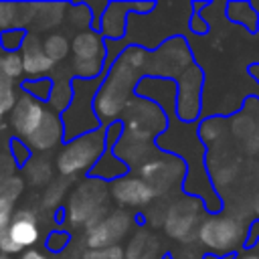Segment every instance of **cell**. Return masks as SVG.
Returning a JSON list of instances; mask_svg holds the SVG:
<instances>
[{
    "label": "cell",
    "mask_w": 259,
    "mask_h": 259,
    "mask_svg": "<svg viewBox=\"0 0 259 259\" xmlns=\"http://www.w3.org/2000/svg\"><path fill=\"white\" fill-rule=\"evenodd\" d=\"M24 73L22 69V57L18 53H6L0 59V77L2 79H16Z\"/></svg>",
    "instance_id": "9a60e30c"
},
{
    "label": "cell",
    "mask_w": 259,
    "mask_h": 259,
    "mask_svg": "<svg viewBox=\"0 0 259 259\" xmlns=\"http://www.w3.org/2000/svg\"><path fill=\"white\" fill-rule=\"evenodd\" d=\"M241 259H259V255H245V257H241Z\"/></svg>",
    "instance_id": "44dd1931"
},
{
    "label": "cell",
    "mask_w": 259,
    "mask_h": 259,
    "mask_svg": "<svg viewBox=\"0 0 259 259\" xmlns=\"http://www.w3.org/2000/svg\"><path fill=\"white\" fill-rule=\"evenodd\" d=\"M63 127L67 130V134L73 130V134H83V132H95L97 127V119L91 115V109H89V99L77 95L73 97L71 105H69V111L65 115V121H63Z\"/></svg>",
    "instance_id": "8fae6325"
},
{
    "label": "cell",
    "mask_w": 259,
    "mask_h": 259,
    "mask_svg": "<svg viewBox=\"0 0 259 259\" xmlns=\"http://www.w3.org/2000/svg\"><path fill=\"white\" fill-rule=\"evenodd\" d=\"M132 227V217L123 210L111 212L105 219H97L87 227V245L89 249L113 247Z\"/></svg>",
    "instance_id": "5b68a950"
},
{
    "label": "cell",
    "mask_w": 259,
    "mask_h": 259,
    "mask_svg": "<svg viewBox=\"0 0 259 259\" xmlns=\"http://www.w3.org/2000/svg\"><path fill=\"white\" fill-rule=\"evenodd\" d=\"M0 259H8V257H0Z\"/></svg>",
    "instance_id": "7402d4cb"
},
{
    "label": "cell",
    "mask_w": 259,
    "mask_h": 259,
    "mask_svg": "<svg viewBox=\"0 0 259 259\" xmlns=\"http://www.w3.org/2000/svg\"><path fill=\"white\" fill-rule=\"evenodd\" d=\"M125 253L119 245L113 247H101V249H89L87 253H83L81 259H123Z\"/></svg>",
    "instance_id": "e0dca14e"
},
{
    "label": "cell",
    "mask_w": 259,
    "mask_h": 259,
    "mask_svg": "<svg viewBox=\"0 0 259 259\" xmlns=\"http://www.w3.org/2000/svg\"><path fill=\"white\" fill-rule=\"evenodd\" d=\"M75 71L83 77H93L99 73L103 63V42L101 36L91 30H81L71 45Z\"/></svg>",
    "instance_id": "277c9868"
},
{
    "label": "cell",
    "mask_w": 259,
    "mask_h": 259,
    "mask_svg": "<svg viewBox=\"0 0 259 259\" xmlns=\"http://www.w3.org/2000/svg\"><path fill=\"white\" fill-rule=\"evenodd\" d=\"M200 239L214 251H227L243 239V227L231 219H210L200 227Z\"/></svg>",
    "instance_id": "52a82bcc"
},
{
    "label": "cell",
    "mask_w": 259,
    "mask_h": 259,
    "mask_svg": "<svg viewBox=\"0 0 259 259\" xmlns=\"http://www.w3.org/2000/svg\"><path fill=\"white\" fill-rule=\"evenodd\" d=\"M22 180L12 176V178H4L0 182V235L6 233L10 221H12V208L14 202L22 190Z\"/></svg>",
    "instance_id": "4fadbf2b"
},
{
    "label": "cell",
    "mask_w": 259,
    "mask_h": 259,
    "mask_svg": "<svg viewBox=\"0 0 259 259\" xmlns=\"http://www.w3.org/2000/svg\"><path fill=\"white\" fill-rule=\"evenodd\" d=\"M132 77H134V67L127 65L125 61H121L115 71L111 73L109 81L103 85L101 93L97 95V111L103 117H113L121 111L127 93H130V85H132Z\"/></svg>",
    "instance_id": "3957f363"
},
{
    "label": "cell",
    "mask_w": 259,
    "mask_h": 259,
    "mask_svg": "<svg viewBox=\"0 0 259 259\" xmlns=\"http://www.w3.org/2000/svg\"><path fill=\"white\" fill-rule=\"evenodd\" d=\"M63 130H65V127H63V123L59 121L57 113L49 111L47 117H45V121H42V125L26 140V144H28L30 148H34V150H49V148L57 146V142H59Z\"/></svg>",
    "instance_id": "7c38bea8"
},
{
    "label": "cell",
    "mask_w": 259,
    "mask_h": 259,
    "mask_svg": "<svg viewBox=\"0 0 259 259\" xmlns=\"http://www.w3.org/2000/svg\"><path fill=\"white\" fill-rule=\"evenodd\" d=\"M47 113H49V109L38 99H34L30 93H26L16 99V103L10 111V125L14 130V134L26 142L42 125Z\"/></svg>",
    "instance_id": "8992f818"
},
{
    "label": "cell",
    "mask_w": 259,
    "mask_h": 259,
    "mask_svg": "<svg viewBox=\"0 0 259 259\" xmlns=\"http://www.w3.org/2000/svg\"><path fill=\"white\" fill-rule=\"evenodd\" d=\"M63 241H67V237H65L63 233L53 235V237L49 239V247H51V249H63V247H65V243H63Z\"/></svg>",
    "instance_id": "d6986e66"
},
{
    "label": "cell",
    "mask_w": 259,
    "mask_h": 259,
    "mask_svg": "<svg viewBox=\"0 0 259 259\" xmlns=\"http://www.w3.org/2000/svg\"><path fill=\"white\" fill-rule=\"evenodd\" d=\"M20 49H22V69L26 75L38 77V75H45L47 71L53 69V61L47 57L42 42L34 34L26 36Z\"/></svg>",
    "instance_id": "30bf717a"
},
{
    "label": "cell",
    "mask_w": 259,
    "mask_h": 259,
    "mask_svg": "<svg viewBox=\"0 0 259 259\" xmlns=\"http://www.w3.org/2000/svg\"><path fill=\"white\" fill-rule=\"evenodd\" d=\"M42 49H45L47 57H49L53 63H57V61H63V59L67 57L71 45H69V40H67L63 34H49V36L42 40Z\"/></svg>",
    "instance_id": "5bb4252c"
},
{
    "label": "cell",
    "mask_w": 259,
    "mask_h": 259,
    "mask_svg": "<svg viewBox=\"0 0 259 259\" xmlns=\"http://www.w3.org/2000/svg\"><path fill=\"white\" fill-rule=\"evenodd\" d=\"M16 103V95H14V89L10 85L8 79H0V119L6 111H12Z\"/></svg>",
    "instance_id": "2e32d148"
},
{
    "label": "cell",
    "mask_w": 259,
    "mask_h": 259,
    "mask_svg": "<svg viewBox=\"0 0 259 259\" xmlns=\"http://www.w3.org/2000/svg\"><path fill=\"white\" fill-rule=\"evenodd\" d=\"M111 194L119 204L142 206V204H148L156 196V190L144 178H119L113 184Z\"/></svg>",
    "instance_id": "ba28073f"
},
{
    "label": "cell",
    "mask_w": 259,
    "mask_h": 259,
    "mask_svg": "<svg viewBox=\"0 0 259 259\" xmlns=\"http://www.w3.org/2000/svg\"><path fill=\"white\" fill-rule=\"evenodd\" d=\"M103 200H105V190L101 188V182L85 180L69 194L67 214L73 223H87L89 227L93 221L101 217Z\"/></svg>",
    "instance_id": "7a4b0ae2"
},
{
    "label": "cell",
    "mask_w": 259,
    "mask_h": 259,
    "mask_svg": "<svg viewBox=\"0 0 259 259\" xmlns=\"http://www.w3.org/2000/svg\"><path fill=\"white\" fill-rule=\"evenodd\" d=\"M103 134L91 132L85 136H79L63 146V150L57 156V170L61 176H77L87 172L103 154Z\"/></svg>",
    "instance_id": "6da1fadb"
},
{
    "label": "cell",
    "mask_w": 259,
    "mask_h": 259,
    "mask_svg": "<svg viewBox=\"0 0 259 259\" xmlns=\"http://www.w3.org/2000/svg\"><path fill=\"white\" fill-rule=\"evenodd\" d=\"M6 237L20 249H30L36 241H38V225H36V219L32 212H18L12 217L8 229H6Z\"/></svg>",
    "instance_id": "9c48e42d"
},
{
    "label": "cell",
    "mask_w": 259,
    "mask_h": 259,
    "mask_svg": "<svg viewBox=\"0 0 259 259\" xmlns=\"http://www.w3.org/2000/svg\"><path fill=\"white\" fill-rule=\"evenodd\" d=\"M20 259H49V257L45 253L36 251V249H26V251L20 253Z\"/></svg>",
    "instance_id": "ffe728a7"
},
{
    "label": "cell",
    "mask_w": 259,
    "mask_h": 259,
    "mask_svg": "<svg viewBox=\"0 0 259 259\" xmlns=\"http://www.w3.org/2000/svg\"><path fill=\"white\" fill-rule=\"evenodd\" d=\"M22 42H24V34L20 30H6L2 34V45H4L6 53H12L14 49L22 47Z\"/></svg>",
    "instance_id": "ac0fdd59"
}]
</instances>
